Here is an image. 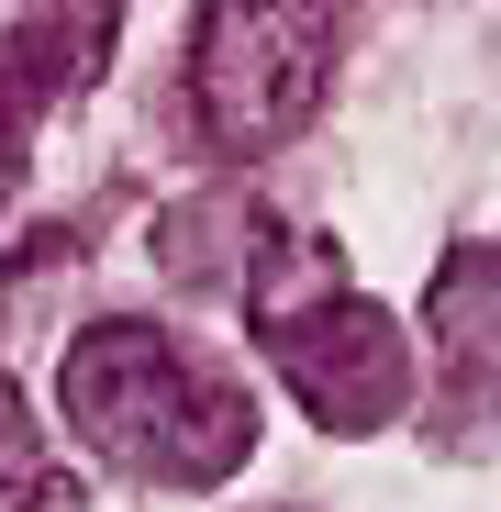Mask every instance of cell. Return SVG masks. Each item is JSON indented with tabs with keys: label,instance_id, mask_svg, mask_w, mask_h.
<instances>
[{
	"label": "cell",
	"instance_id": "6da1fadb",
	"mask_svg": "<svg viewBox=\"0 0 501 512\" xmlns=\"http://www.w3.org/2000/svg\"><path fill=\"white\" fill-rule=\"evenodd\" d=\"M67 423L78 446H101V468L167 479V490H212L257 457V401L223 368H201L167 323H134V312L67 346Z\"/></svg>",
	"mask_w": 501,
	"mask_h": 512
},
{
	"label": "cell",
	"instance_id": "7a4b0ae2",
	"mask_svg": "<svg viewBox=\"0 0 501 512\" xmlns=\"http://www.w3.org/2000/svg\"><path fill=\"white\" fill-rule=\"evenodd\" d=\"M245 323H257V346L279 357V379L312 401L323 435H379L401 423L412 401V346L379 301H357L346 279V245L312 234V223H268L257 256H245Z\"/></svg>",
	"mask_w": 501,
	"mask_h": 512
},
{
	"label": "cell",
	"instance_id": "3957f363",
	"mask_svg": "<svg viewBox=\"0 0 501 512\" xmlns=\"http://www.w3.org/2000/svg\"><path fill=\"white\" fill-rule=\"evenodd\" d=\"M334 67V0H201L190 101L223 156H268L312 123Z\"/></svg>",
	"mask_w": 501,
	"mask_h": 512
},
{
	"label": "cell",
	"instance_id": "277c9868",
	"mask_svg": "<svg viewBox=\"0 0 501 512\" xmlns=\"http://www.w3.org/2000/svg\"><path fill=\"white\" fill-rule=\"evenodd\" d=\"M112 12H123V0H34V12L0 34V45H12L0 78H23V101H56V90H78V78H101Z\"/></svg>",
	"mask_w": 501,
	"mask_h": 512
},
{
	"label": "cell",
	"instance_id": "5b68a950",
	"mask_svg": "<svg viewBox=\"0 0 501 512\" xmlns=\"http://www.w3.org/2000/svg\"><path fill=\"white\" fill-rule=\"evenodd\" d=\"M435 346H446L457 390L501 379V245H457L435 268Z\"/></svg>",
	"mask_w": 501,
	"mask_h": 512
},
{
	"label": "cell",
	"instance_id": "8992f818",
	"mask_svg": "<svg viewBox=\"0 0 501 512\" xmlns=\"http://www.w3.org/2000/svg\"><path fill=\"white\" fill-rule=\"evenodd\" d=\"M268 212H245V201H179L156 234L167 256V279H190V290H245V256H257Z\"/></svg>",
	"mask_w": 501,
	"mask_h": 512
},
{
	"label": "cell",
	"instance_id": "52a82bcc",
	"mask_svg": "<svg viewBox=\"0 0 501 512\" xmlns=\"http://www.w3.org/2000/svg\"><path fill=\"white\" fill-rule=\"evenodd\" d=\"M45 490H56V468H45V446H34V423H23L12 368H0V501H45Z\"/></svg>",
	"mask_w": 501,
	"mask_h": 512
},
{
	"label": "cell",
	"instance_id": "ba28073f",
	"mask_svg": "<svg viewBox=\"0 0 501 512\" xmlns=\"http://www.w3.org/2000/svg\"><path fill=\"white\" fill-rule=\"evenodd\" d=\"M23 179V78H0V201Z\"/></svg>",
	"mask_w": 501,
	"mask_h": 512
}]
</instances>
